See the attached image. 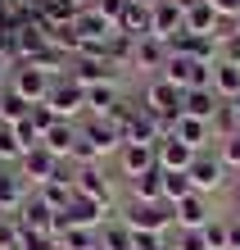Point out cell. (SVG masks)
Returning <instances> with one entry per match:
<instances>
[{"label": "cell", "mask_w": 240, "mask_h": 250, "mask_svg": "<svg viewBox=\"0 0 240 250\" xmlns=\"http://www.w3.org/2000/svg\"><path fill=\"white\" fill-rule=\"evenodd\" d=\"M118 218H123L131 232H159V237H168V228H172V209L168 205H145V200H131Z\"/></svg>", "instance_id": "obj_1"}, {"label": "cell", "mask_w": 240, "mask_h": 250, "mask_svg": "<svg viewBox=\"0 0 240 250\" xmlns=\"http://www.w3.org/2000/svg\"><path fill=\"white\" fill-rule=\"evenodd\" d=\"M186 178H190V187L200 191V196H208V191H218L222 182H227V164H222L213 150H195L190 168H186Z\"/></svg>", "instance_id": "obj_2"}, {"label": "cell", "mask_w": 240, "mask_h": 250, "mask_svg": "<svg viewBox=\"0 0 240 250\" xmlns=\"http://www.w3.org/2000/svg\"><path fill=\"white\" fill-rule=\"evenodd\" d=\"M46 105L55 109V119H68V123H73V114H77V109H86V86H77V82H73L68 73H64V78H55V82H50Z\"/></svg>", "instance_id": "obj_3"}, {"label": "cell", "mask_w": 240, "mask_h": 250, "mask_svg": "<svg viewBox=\"0 0 240 250\" xmlns=\"http://www.w3.org/2000/svg\"><path fill=\"white\" fill-rule=\"evenodd\" d=\"M182 86H172L168 78H149V86H145V109L149 114H159V119H177L182 114Z\"/></svg>", "instance_id": "obj_4"}, {"label": "cell", "mask_w": 240, "mask_h": 250, "mask_svg": "<svg viewBox=\"0 0 240 250\" xmlns=\"http://www.w3.org/2000/svg\"><path fill=\"white\" fill-rule=\"evenodd\" d=\"M118 168H123V178L136 182L141 173L159 168V146H145V141H123V150H118Z\"/></svg>", "instance_id": "obj_5"}, {"label": "cell", "mask_w": 240, "mask_h": 250, "mask_svg": "<svg viewBox=\"0 0 240 250\" xmlns=\"http://www.w3.org/2000/svg\"><path fill=\"white\" fill-rule=\"evenodd\" d=\"M172 223H177V232H200V228L213 223V209H208V200L195 191V196H186V200L172 205Z\"/></svg>", "instance_id": "obj_6"}, {"label": "cell", "mask_w": 240, "mask_h": 250, "mask_svg": "<svg viewBox=\"0 0 240 250\" xmlns=\"http://www.w3.org/2000/svg\"><path fill=\"white\" fill-rule=\"evenodd\" d=\"M50 73H41V68H32V64H14V91H18L23 100H32V105H41V100L50 96Z\"/></svg>", "instance_id": "obj_7"}, {"label": "cell", "mask_w": 240, "mask_h": 250, "mask_svg": "<svg viewBox=\"0 0 240 250\" xmlns=\"http://www.w3.org/2000/svg\"><path fill=\"white\" fill-rule=\"evenodd\" d=\"M177 32H186V9L177 5V0H163L159 9H149V37L172 41Z\"/></svg>", "instance_id": "obj_8"}, {"label": "cell", "mask_w": 240, "mask_h": 250, "mask_svg": "<svg viewBox=\"0 0 240 250\" xmlns=\"http://www.w3.org/2000/svg\"><path fill=\"white\" fill-rule=\"evenodd\" d=\"M55 168H59V159L46 150V146H37V150H27V155L18 159V173H23L27 187H46V182L55 178Z\"/></svg>", "instance_id": "obj_9"}, {"label": "cell", "mask_w": 240, "mask_h": 250, "mask_svg": "<svg viewBox=\"0 0 240 250\" xmlns=\"http://www.w3.org/2000/svg\"><path fill=\"white\" fill-rule=\"evenodd\" d=\"M73 27H77V41H82V46H91V41H109L118 32V23L104 19L100 9H82L77 19H73Z\"/></svg>", "instance_id": "obj_10"}, {"label": "cell", "mask_w": 240, "mask_h": 250, "mask_svg": "<svg viewBox=\"0 0 240 250\" xmlns=\"http://www.w3.org/2000/svg\"><path fill=\"white\" fill-rule=\"evenodd\" d=\"M218 109H222V100L213 96V86H195V91L182 96V114H186V119L213 123V119H218Z\"/></svg>", "instance_id": "obj_11"}, {"label": "cell", "mask_w": 240, "mask_h": 250, "mask_svg": "<svg viewBox=\"0 0 240 250\" xmlns=\"http://www.w3.org/2000/svg\"><path fill=\"white\" fill-rule=\"evenodd\" d=\"M168 137L186 141L190 150H208L204 141H213V123H200V119H186V114H177V119L168 123Z\"/></svg>", "instance_id": "obj_12"}, {"label": "cell", "mask_w": 240, "mask_h": 250, "mask_svg": "<svg viewBox=\"0 0 240 250\" xmlns=\"http://www.w3.org/2000/svg\"><path fill=\"white\" fill-rule=\"evenodd\" d=\"M82 137L100 150V159L113 155V150H123V132H118L109 119H86V123H82Z\"/></svg>", "instance_id": "obj_13"}, {"label": "cell", "mask_w": 240, "mask_h": 250, "mask_svg": "<svg viewBox=\"0 0 240 250\" xmlns=\"http://www.w3.org/2000/svg\"><path fill=\"white\" fill-rule=\"evenodd\" d=\"M18 228H23V232H55V209L37 196V191L23 200V209H18Z\"/></svg>", "instance_id": "obj_14"}, {"label": "cell", "mask_w": 240, "mask_h": 250, "mask_svg": "<svg viewBox=\"0 0 240 250\" xmlns=\"http://www.w3.org/2000/svg\"><path fill=\"white\" fill-rule=\"evenodd\" d=\"M68 78L91 91V86H104V82L113 78V64H109V60H82V55H77V60H73V68H68Z\"/></svg>", "instance_id": "obj_15"}, {"label": "cell", "mask_w": 240, "mask_h": 250, "mask_svg": "<svg viewBox=\"0 0 240 250\" xmlns=\"http://www.w3.org/2000/svg\"><path fill=\"white\" fill-rule=\"evenodd\" d=\"M73 191H77V196H86V200H95V205H104V209H109V178H104V173L91 164V168H77V182H73Z\"/></svg>", "instance_id": "obj_16"}, {"label": "cell", "mask_w": 240, "mask_h": 250, "mask_svg": "<svg viewBox=\"0 0 240 250\" xmlns=\"http://www.w3.org/2000/svg\"><path fill=\"white\" fill-rule=\"evenodd\" d=\"M168 41H159V37H145V41H136V64L131 68H145V73H159L163 78V68H168Z\"/></svg>", "instance_id": "obj_17"}, {"label": "cell", "mask_w": 240, "mask_h": 250, "mask_svg": "<svg viewBox=\"0 0 240 250\" xmlns=\"http://www.w3.org/2000/svg\"><path fill=\"white\" fill-rule=\"evenodd\" d=\"M23 200H27V182H23V173H18V168H0V214L23 209Z\"/></svg>", "instance_id": "obj_18"}, {"label": "cell", "mask_w": 240, "mask_h": 250, "mask_svg": "<svg viewBox=\"0 0 240 250\" xmlns=\"http://www.w3.org/2000/svg\"><path fill=\"white\" fill-rule=\"evenodd\" d=\"M190 159H195V150H190L186 141H177V137H163L159 141V168L163 173H186Z\"/></svg>", "instance_id": "obj_19"}, {"label": "cell", "mask_w": 240, "mask_h": 250, "mask_svg": "<svg viewBox=\"0 0 240 250\" xmlns=\"http://www.w3.org/2000/svg\"><path fill=\"white\" fill-rule=\"evenodd\" d=\"M218 27H222V19L213 14L208 0H195V5L186 9V32H195V37H218Z\"/></svg>", "instance_id": "obj_20"}, {"label": "cell", "mask_w": 240, "mask_h": 250, "mask_svg": "<svg viewBox=\"0 0 240 250\" xmlns=\"http://www.w3.org/2000/svg\"><path fill=\"white\" fill-rule=\"evenodd\" d=\"M41 146H46V150H50L55 159H68V155H73V146H77V123L59 119V123L46 132V141H41Z\"/></svg>", "instance_id": "obj_21"}, {"label": "cell", "mask_w": 240, "mask_h": 250, "mask_svg": "<svg viewBox=\"0 0 240 250\" xmlns=\"http://www.w3.org/2000/svg\"><path fill=\"white\" fill-rule=\"evenodd\" d=\"M213 96L227 100V105L240 96V64H227V60L213 64Z\"/></svg>", "instance_id": "obj_22"}, {"label": "cell", "mask_w": 240, "mask_h": 250, "mask_svg": "<svg viewBox=\"0 0 240 250\" xmlns=\"http://www.w3.org/2000/svg\"><path fill=\"white\" fill-rule=\"evenodd\" d=\"M27 114H32V100H23L14 86H5V91H0V123L18 127V123H27Z\"/></svg>", "instance_id": "obj_23"}, {"label": "cell", "mask_w": 240, "mask_h": 250, "mask_svg": "<svg viewBox=\"0 0 240 250\" xmlns=\"http://www.w3.org/2000/svg\"><path fill=\"white\" fill-rule=\"evenodd\" d=\"M131 200H145V205H163V168H149L131 182Z\"/></svg>", "instance_id": "obj_24"}, {"label": "cell", "mask_w": 240, "mask_h": 250, "mask_svg": "<svg viewBox=\"0 0 240 250\" xmlns=\"http://www.w3.org/2000/svg\"><path fill=\"white\" fill-rule=\"evenodd\" d=\"M118 100H123V96H118V86L104 82V86H91V91H86V109H91V119H109Z\"/></svg>", "instance_id": "obj_25"}, {"label": "cell", "mask_w": 240, "mask_h": 250, "mask_svg": "<svg viewBox=\"0 0 240 250\" xmlns=\"http://www.w3.org/2000/svg\"><path fill=\"white\" fill-rule=\"evenodd\" d=\"M118 32H127V37H136V41H145L149 37V9H141L136 0L118 14Z\"/></svg>", "instance_id": "obj_26"}, {"label": "cell", "mask_w": 240, "mask_h": 250, "mask_svg": "<svg viewBox=\"0 0 240 250\" xmlns=\"http://www.w3.org/2000/svg\"><path fill=\"white\" fill-rule=\"evenodd\" d=\"M100 250H131V228L123 218H109L100 228Z\"/></svg>", "instance_id": "obj_27"}, {"label": "cell", "mask_w": 240, "mask_h": 250, "mask_svg": "<svg viewBox=\"0 0 240 250\" xmlns=\"http://www.w3.org/2000/svg\"><path fill=\"white\" fill-rule=\"evenodd\" d=\"M186 196H195V187H190L186 173H163V205L172 209V205H177V200H186Z\"/></svg>", "instance_id": "obj_28"}, {"label": "cell", "mask_w": 240, "mask_h": 250, "mask_svg": "<svg viewBox=\"0 0 240 250\" xmlns=\"http://www.w3.org/2000/svg\"><path fill=\"white\" fill-rule=\"evenodd\" d=\"M109 64H136V37H127V32H113L109 37Z\"/></svg>", "instance_id": "obj_29"}, {"label": "cell", "mask_w": 240, "mask_h": 250, "mask_svg": "<svg viewBox=\"0 0 240 250\" xmlns=\"http://www.w3.org/2000/svg\"><path fill=\"white\" fill-rule=\"evenodd\" d=\"M59 250H100V232L68 228V232H59Z\"/></svg>", "instance_id": "obj_30"}, {"label": "cell", "mask_w": 240, "mask_h": 250, "mask_svg": "<svg viewBox=\"0 0 240 250\" xmlns=\"http://www.w3.org/2000/svg\"><path fill=\"white\" fill-rule=\"evenodd\" d=\"M37 196L46 200L55 214H64V209H68V200L77 196V191H73V187H59V182H46V187H37Z\"/></svg>", "instance_id": "obj_31"}, {"label": "cell", "mask_w": 240, "mask_h": 250, "mask_svg": "<svg viewBox=\"0 0 240 250\" xmlns=\"http://www.w3.org/2000/svg\"><path fill=\"white\" fill-rule=\"evenodd\" d=\"M27 150H23V141H18V132H14L9 123H0V159H14L18 164Z\"/></svg>", "instance_id": "obj_32"}, {"label": "cell", "mask_w": 240, "mask_h": 250, "mask_svg": "<svg viewBox=\"0 0 240 250\" xmlns=\"http://www.w3.org/2000/svg\"><path fill=\"white\" fill-rule=\"evenodd\" d=\"M204 241H208V250H231V228H227V218H213V223L204 228Z\"/></svg>", "instance_id": "obj_33"}, {"label": "cell", "mask_w": 240, "mask_h": 250, "mask_svg": "<svg viewBox=\"0 0 240 250\" xmlns=\"http://www.w3.org/2000/svg\"><path fill=\"white\" fill-rule=\"evenodd\" d=\"M218 159H222L227 168L240 173V127L231 132V137H222V141H218Z\"/></svg>", "instance_id": "obj_34"}, {"label": "cell", "mask_w": 240, "mask_h": 250, "mask_svg": "<svg viewBox=\"0 0 240 250\" xmlns=\"http://www.w3.org/2000/svg\"><path fill=\"white\" fill-rule=\"evenodd\" d=\"M0 64H18V27L0 23Z\"/></svg>", "instance_id": "obj_35"}, {"label": "cell", "mask_w": 240, "mask_h": 250, "mask_svg": "<svg viewBox=\"0 0 240 250\" xmlns=\"http://www.w3.org/2000/svg\"><path fill=\"white\" fill-rule=\"evenodd\" d=\"M18 241H23V228H18V218L0 214V250H18Z\"/></svg>", "instance_id": "obj_36"}, {"label": "cell", "mask_w": 240, "mask_h": 250, "mask_svg": "<svg viewBox=\"0 0 240 250\" xmlns=\"http://www.w3.org/2000/svg\"><path fill=\"white\" fill-rule=\"evenodd\" d=\"M27 123H32V127L41 132V141H46V132H50V127H55L59 119H55V109L46 105V100H41V105H32V114H27Z\"/></svg>", "instance_id": "obj_37"}, {"label": "cell", "mask_w": 240, "mask_h": 250, "mask_svg": "<svg viewBox=\"0 0 240 250\" xmlns=\"http://www.w3.org/2000/svg\"><path fill=\"white\" fill-rule=\"evenodd\" d=\"M18 250H59V237L55 232H23Z\"/></svg>", "instance_id": "obj_38"}, {"label": "cell", "mask_w": 240, "mask_h": 250, "mask_svg": "<svg viewBox=\"0 0 240 250\" xmlns=\"http://www.w3.org/2000/svg\"><path fill=\"white\" fill-rule=\"evenodd\" d=\"M172 241L159 237V232H131V250H168Z\"/></svg>", "instance_id": "obj_39"}, {"label": "cell", "mask_w": 240, "mask_h": 250, "mask_svg": "<svg viewBox=\"0 0 240 250\" xmlns=\"http://www.w3.org/2000/svg\"><path fill=\"white\" fill-rule=\"evenodd\" d=\"M218 60L240 64V32H236V27H231V37H222V41H218Z\"/></svg>", "instance_id": "obj_40"}, {"label": "cell", "mask_w": 240, "mask_h": 250, "mask_svg": "<svg viewBox=\"0 0 240 250\" xmlns=\"http://www.w3.org/2000/svg\"><path fill=\"white\" fill-rule=\"evenodd\" d=\"M172 250H208L204 228H200V232H177V246H172Z\"/></svg>", "instance_id": "obj_41"}, {"label": "cell", "mask_w": 240, "mask_h": 250, "mask_svg": "<svg viewBox=\"0 0 240 250\" xmlns=\"http://www.w3.org/2000/svg\"><path fill=\"white\" fill-rule=\"evenodd\" d=\"M218 19H240V0H208Z\"/></svg>", "instance_id": "obj_42"}, {"label": "cell", "mask_w": 240, "mask_h": 250, "mask_svg": "<svg viewBox=\"0 0 240 250\" xmlns=\"http://www.w3.org/2000/svg\"><path fill=\"white\" fill-rule=\"evenodd\" d=\"M127 5H131V0H100V5H95V9L104 14V19H113V23H118V14H123Z\"/></svg>", "instance_id": "obj_43"}, {"label": "cell", "mask_w": 240, "mask_h": 250, "mask_svg": "<svg viewBox=\"0 0 240 250\" xmlns=\"http://www.w3.org/2000/svg\"><path fill=\"white\" fill-rule=\"evenodd\" d=\"M227 228H231V250H240V214L227 218Z\"/></svg>", "instance_id": "obj_44"}, {"label": "cell", "mask_w": 240, "mask_h": 250, "mask_svg": "<svg viewBox=\"0 0 240 250\" xmlns=\"http://www.w3.org/2000/svg\"><path fill=\"white\" fill-rule=\"evenodd\" d=\"M136 5H141V9H159L163 0H136Z\"/></svg>", "instance_id": "obj_45"}, {"label": "cell", "mask_w": 240, "mask_h": 250, "mask_svg": "<svg viewBox=\"0 0 240 250\" xmlns=\"http://www.w3.org/2000/svg\"><path fill=\"white\" fill-rule=\"evenodd\" d=\"M231 109H236V123H240V96H236V100H231Z\"/></svg>", "instance_id": "obj_46"}, {"label": "cell", "mask_w": 240, "mask_h": 250, "mask_svg": "<svg viewBox=\"0 0 240 250\" xmlns=\"http://www.w3.org/2000/svg\"><path fill=\"white\" fill-rule=\"evenodd\" d=\"M236 32H240V19H236Z\"/></svg>", "instance_id": "obj_47"}, {"label": "cell", "mask_w": 240, "mask_h": 250, "mask_svg": "<svg viewBox=\"0 0 240 250\" xmlns=\"http://www.w3.org/2000/svg\"><path fill=\"white\" fill-rule=\"evenodd\" d=\"M0 91H5V86H0Z\"/></svg>", "instance_id": "obj_48"}, {"label": "cell", "mask_w": 240, "mask_h": 250, "mask_svg": "<svg viewBox=\"0 0 240 250\" xmlns=\"http://www.w3.org/2000/svg\"><path fill=\"white\" fill-rule=\"evenodd\" d=\"M168 250H172V246H168Z\"/></svg>", "instance_id": "obj_49"}]
</instances>
